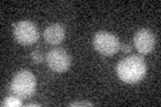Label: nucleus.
<instances>
[{
	"label": "nucleus",
	"instance_id": "nucleus-1",
	"mask_svg": "<svg viewBox=\"0 0 161 107\" xmlns=\"http://www.w3.org/2000/svg\"><path fill=\"white\" fill-rule=\"evenodd\" d=\"M147 63L138 55H130L119 60L117 64V75L125 83H137L147 75Z\"/></svg>",
	"mask_w": 161,
	"mask_h": 107
},
{
	"label": "nucleus",
	"instance_id": "nucleus-2",
	"mask_svg": "<svg viewBox=\"0 0 161 107\" xmlns=\"http://www.w3.org/2000/svg\"><path fill=\"white\" fill-rule=\"evenodd\" d=\"M36 90V79L31 71L22 70L15 74L11 82V93L22 99L30 98Z\"/></svg>",
	"mask_w": 161,
	"mask_h": 107
},
{
	"label": "nucleus",
	"instance_id": "nucleus-3",
	"mask_svg": "<svg viewBox=\"0 0 161 107\" xmlns=\"http://www.w3.org/2000/svg\"><path fill=\"white\" fill-rule=\"evenodd\" d=\"M94 48L103 56H113L119 51L121 42L115 35L108 31H98L93 39Z\"/></svg>",
	"mask_w": 161,
	"mask_h": 107
},
{
	"label": "nucleus",
	"instance_id": "nucleus-4",
	"mask_svg": "<svg viewBox=\"0 0 161 107\" xmlns=\"http://www.w3.org/2000/svg\"><path fill=\"white\" fill-rule=\"evenodd\" d=\"M14 38L22 45H31L38 42V27L30 20H20L14 25Z\"/></svg>",
	"mask_w": 161,
	"mask_h": 107
},
{
	"label": "nucleus",
	"instance_id": "nucleus-5",
	"mask_svg": "<svg viewBox=\"0 0 161 107\" xmlns=\"http://www.w3.org/2000/svg\"><path fill=\"white\" fill-rule=\"evenodd\" d=\"M46 62L48 67L55 72H64L71 66V56L66 50L57 47L47 52Z\"/></svg>",
	"mask_w": 161,
	"mask_h": 107
},
{
	"label": "nucleus",
	"instance_id": "nucleus-6",
	"mask_svg": "<svg viewBox=\"0 0 161 107\" xmlns=\"http://www.w3.org/2000/svg\"><path fill=\"white\" fill-rule=\"evenodd\" d=\"M133 43L136 50L140 54L147 55L149 52H152L154 45H156V36L148 28H141L133 36Z\"/></svg>",
	"mask_w": 161,
	"mask_h": 107
},
{
	"label": "nucleus",
	"instance_id": "nucleus-7",
	"mask_svg": "<svg viewBox=\"0 0 161 107\" xmlns=\"http://www.w3.org/2000/svg\"><path fill=\"white\" fill-rule=\"evenodd\" d=\"M64 35H66V29H64L62 24H58V23L50 24L48 27H46V29L43 32L44 40L48 44H53V45L62 43L64 39Z\"/></svg>",
	"mask_w": 161,
	"mask_h": 107
},
{
	"label": "nucleus",
	"instance_id": "nucleus-8",
	"mask_svg": "<svg viewBox=\"0 0 161 107\" xmlns=\"http://www.w3.org/2000/svg\"><path fill=\"white\" fill-rule=\"evenodd\" d=\"M22 103V98H19L16 95H12V96H7L6 99L2 102V106L4 107H20Z\"/></svg>",
	"mask_w": 161,
	"mask_h": 107
},
{
	"label": "nucleus",
	"instance_id": "nucleus-9",
	"mask_svg": "<svg viewBox=\"0 0 161 107\" xmlns=\"http://www.w3.org/2000/svg\"><path fill=\"white\" fill-rule=\"evenodd\" d=\"M31 59H32V62L34 63H42L43 62V54H42V51L40 50H34L32 52H31Z\"/></svg>",
	"mask_w": 161,
	"mask_h": 107
},
{
	"label": "nucleus",
	"instance_id": "nucleus-10",
	"mask_svg": "<svg viewBox=\"0 0 161 107\" xmlns=\"http://www.w3.org/2000/svg\"><path fill=\"white\" fill-rule=\"evenodd\" d=\"M71 107H75V106H93L92 102H73V103H70Z\"/></svg>",
	"mask_w": 161,
	"mask_h": 107
},
{
	"label": "nucleus",
	"instance_id": "nucleus-11",
	"mask_svg": "<svg viewBox=\"0 0 161 107\" xmlns=\"http://www.w3.org/2000/svg\"><path fill=\"white\" fill-rule=\"evenodd\" d=\"M119 50H122V52H125V54H129L130 51H132V45H129V44H122L119 47Z\"/></svg>",
	"mask_w": 161,
	"mask_h": 107
},
{
	"label": "nucleus",
	"instance_id": "nucleus-12",
	"mask_svg": "<svg viewBox=\"0 0 161 107\" xmlns=\"http://www.w3.org/2000/svg\"><path fill=\"white\" fill-rule=\"evenodd\" d=\"M27 106H28V107H34V106H40V104H39V103H28Z\"/></svg>",
	"mask_w": 161,
	"mask_h": 107
}]
</instances>
